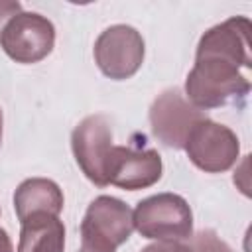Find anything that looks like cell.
<instances>
[{"instance_id":"7","label":"cell","mask_w":252,"mask_h":252,"mask_svg":"<svg viewBox=\"0 0 252 252\" xmlns=\"http://www.w3.org/2000/svg\"><path fill=\"white\" fill-rule=\"evenodd\" d=\"M183 150L195 167L205 173H222L238 161L240 142L228 126L207 118L197 124Z\"/></svg>"},{"instance_id":"14","label":"cell","mask_w":252,"mask_h":252,"mask_svg":"<svg viewBox=\"0 0 252 252\" xmlns=\"http://www.w3.org/2000/svg\"><path fill=\"white\" fill-rule=\"evenodd\" d=\"M140 252H191L187 244L175 242V240H158L154 244L144 246Z\"/></svg>"},{"instance_id":"15","label":"cell","mask_w":252,"mask_h":252,"mask_svg":"<svg viewBox=\"0 0 252 252\" xmlns=\"http://www.w3.org/2000/svg\"><path fill=\"white\" fill-rule=\"evenodd\" d=\"M22 12V4L18 0H0V35L6 28V24Z\"/></svg>"},{"instance_id":"13","label":"cell","mask_w":252,"mask_h":252,"mask_svg":"<svg viewBox=\"0 0 252 252\" xmlns=\"http://www.w3.org/2000/svg\"><path fill=\"white\" fill-rule=\"evenodd\" d=\"M187 246L191 252H232V248L211 228H203L197 234H191Z\"/></svg>"},{"instance_id":"12","label":"cell","mask_w":252,"mask_h":252,"mask_svg":"<svg viewBox=\"0 0 252 252\" xmlns=\"http://www.w3.org/2000/svg\"><path fill=\"white\" fill-rule=\"evenodd\" d=\"M18 252H63L65 224L57 215L37 213L20 222Z\"/></svg>"},{"instance_id":"16","label":"cell","mask_w":252,"mask_h":252,"mask_svg":"<svg viewBox=\"0 0 252 252\" xmlns=\"http://www.w3.org/2000/svg\"><path fill=\"white\" fill-rule=\"evenodd\" d=\"M0 252H14V244L12 238L8 236V232L0 226Z\"/></svg>"},{"instance_id":"2","label":"cell","mask_w":252,"mask_h":252,"mask_svg":"<svg viewBox=\"0 0 252 252\" xmlns=\"http://www.w3.org/2000/svg\"><path fill=\"white\" fill-rule=\"evenodd\" d=\"M134 228L150 240H187L193 234V213L177 193H158L142 199L132 211Z\"/></svg>"},{"instance_id":"17","label":"cell","mask_w":252,"mask_h":252,"mask_svg":"<svg viewBox=\"0 0 252 252\" xmlns=\"http://www.w3.org/2000/svg\"><path fill=\"white\" fill-rule=\"evenodd\" d=\"M77 252H114V250L104 248V246H98V244H93V242H83L81 240V248Z\"/></svg>"},{"instance_id":"3","label":"cell","mask_w":252,"mask_h":252,"mask_svg":"<svg viewBox=\"0 0 252 252\" xmlns=\"http://www.w3.org/2000/svg\"><path fill=\"white\" fill-rule=\"evenodd\" d=\"M148 116L154 136L173 150H183L197 124L207 120V112L193 106L179 89H167L158 94Z\"/></svg>"},{"instance_id":"11","label":"cell","mask_w":252,"mask_h":252,"mask_svg":"<svg viewBox=\"0 0 252 252\" xmlns=\"http://www.w3.org/2000/svg\"><path fill=\"white\" fill-rule=\"evenodd\" d=\"M63 191L61 187L45 177H30L22 181L14 193V211L18 220H26L37 213L57 215L63 211Z\"/></svg>"},{"instance_id":"8","label":"cell","mask_w":252,"mask_h":252,"mask_svg":"<svg viewBox=\"0 0 252 252\" xmlns=\"http://www.w3.org/2000/svg\"><path fill=\"white\" fill-rule=\"evenodd\" d=\"M134 230L132 209L110 195H98L87 207L81 220V240L110 250L124 244Z\"/></svg>"},{"instance_id":"18","label":"cell","mask_w":252,"mask_h":252,"mask_svg":"<svg viewBox=\"0 0 252 252\" xmlns=\"http://www.w3.org/2000/svg\"><path fill=\"white\" fill-rule=\"evenodd\" d=\"M2 124H4V116H2V108H0V144H2Z\"/></svg>"},{"instance_id":"9","label":"cell","mask_w":252,"mask_h":252,"mask_svg":"<svg viewBox=\"0 0 252 252\" xmlns=\"http://www.w3.org/2000/svg\"><path fill=\"white\" fill-rule=\"evenodd\" d=\"M250 32L252 24L246 16H232L213 28H209L199 43L195 59H219L240 67L252 65L250 55Z\"/></svg>"},{"instance_id":"5","label":"cell","mask_w":252,"mask_h":252,"mask_svg":"<svg viewBox=\"0 0 252 252\" xmlns=\"http://www.w3.org/2000/svg\"><path fill=\"white\" fill-rule=\"evenodd\" d=\"M112 146V128L102 114L83 118L71 134L75 161L85 177L96 187L108 185V161Z\"/></svg>"},{"instance_id":"4","label":"cell","mask_w":252,"mask_h":252,"mask_svg":"<svg viewBox=\"0 0 252 252\" xmlns=\"http://www.w3.org/2000/svg\"><path fill=\"white\" fill-rule=\"evenodd\" d=\"M93 53L102 75L114 81H124L136 75L142 67L146 45L142 33L136 28L114 24L100 32Z\"/></svg>"},{"instance_id":"10","label":"cell","mask_w":252,"mask_h":252,"mask_svg":"<svg viewBox=\"0 0 252 252\" xmlns=\"http://www.w3.org/2000/svg\"><path fill=\"white\" fill-rule=\"evenodd\" d=\"M161 156L156 150L112 146L108 161V185L112 183L126 191L146 189L161 179Z\"/></svg>"},{"instance_id":"1","label":"cell","mask_w":252,"mask_h":252,"mask_svg":"<svg viewBox=\"0 0 252 252\" xmlns=\"http://www.w3.org/2000/svg\"><path fill=\"white\" fill-rule=\"evenodd\" d=\"M248 93L250 83L240 69L219 59H195L185 79V98L201 110L242 100Z\"/></svg>"},{"instance_id":"6","label":"cell","mask_w":252,"mask_h":252,"mask_svg":"<svg viewBox=\"0 0 252 252\" xmlns=\"http://www.w3.org/2000/svg\"><path fill=\"white\" fill-rule=\"evenodd\" d=\"M0 45L16 63H37L53 51L55 28L51 20L37 12H20L6 24Z\"/></svg>"}]
</instances>
